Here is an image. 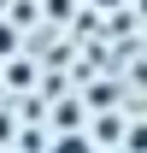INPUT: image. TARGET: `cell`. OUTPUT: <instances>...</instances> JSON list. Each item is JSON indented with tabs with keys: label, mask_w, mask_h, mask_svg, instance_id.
Instances as JSON below:
<instances>
[{
	"label": "cell",
	"mask_w": 147,
	"mask_h": 153,
	"mask_svg": "<svg viewBox=\"0 0 147 153\" xmlns=\"http://www.w3.org/2000/svg\"><path fill=\"white\" fill-rule=\"evenodd\" d=\"M88 141H124V124H118V118H100L88 130Z\"/></svg>",
	"instance_id": "cell-1"
},
{
	"label": "cell",
	"mask_w": 147,
	"mask_h": 153,
	"mask_svg": "<svg viewBox=\"0 0 147 153\" xmlns=\"http://www.w3.org/2000/svg\"><path fill=\"white\" fill-rule=\"evenodd\" d=\"M100 6H118V0H100Z\"/></svg>",
	"instance_id": "cell-4"
},
{
	"label": "cell",
	"mask_w": 147,
	"mask_h": 153,
	"mask_svg": "<svg viewBox=\"0 0 147 153\" xmlns=\"http://www.w3.org/2000/svg\"><path fill=\"white\" fill-rule=\"evenodd\" d=\"M71 6L76 0H47V18H71Z\"/></svg>",
	"instance_id": "cell-2"
},
{
	"label": "cell",
	"mask_w": 147,
	"mask_h": 153,
	"mask_svg": "<svg viewBox=\"0 0 147 153\" xmlns=\"http://www.w3.org/2000/svg\"><path fill=\"white\" fill-rule=\"evenodd\" d=\"M12 41H18V36H12V24H0V53H12Z\"/></svg>",
	"instance_id": "cell-3"
}]
</instances>
